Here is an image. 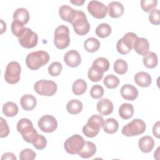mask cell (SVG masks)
Masks as SVG:
<instances>
[{
	"instance_id": "30",
	"label": "cell",
	"mask_w": 160,
	"mask_h": 160,
	"mask_svg": "<svg viewBox=\"0 0 160 160\" xmlns=\"http://www.w3.org/2000/svg\"><path fill=\"white\" fill-rule=\"evenodd\" d=\"M87 82L82 79H78L72 86V91L75 95H81L84 94L87 89Z\"/></svg>"
},
{
	"instance_id": "10",
	"label": "cell",
	"mask_w": 160,
	"mask_h": 160,
	"mask_svg": "<svg viewBox=\"0 0 160 160\" xmlns=\"http://www.w3.org/2000/svg\"><path fill=\"white\" fill-rule=\"evenodd\" d=\"M138 38V36L132 32H127L124 36L118 40L116 44V49L121 54H126L129 53L133 46L134 40Z\"/></svg>"
},
{
	"instance_id": "23",
	"label": "cell",
	"mask_w": 160,
	"mask_h": 160,
	"mask_svg": "<svg viewBox=\"0 0 160 160\" xmlns=\"http://www.w3.org/2000/svg\"><path fill=\"white\" fill-rule=\"evenodd\" d=\"M13 20L25 25L29 20V14L28 11L23 8H18L13 13Z\"/></svg>"
},
{
	"instance_id": "19",
	"label": "cell",
	"mask_w": 160,
	"mask_h": 160,
	"mask_svg": "<svg viewBox=\"0 0 160 160\" xmlns=\"http://www.w3.org/2000/svg\"><path fill=\"white\" fill-rule=\"evenodd\" d=\"M75 12L76 10L72 9L71 6L66 4L62 5L59 9V14L61 18L71 24L74 19Z\"/></svg>"
},
{
	"instance_id": "41",
	"label": "cell",
	"mask_w": 160,
	"mask_h": 160,
	"mask_svg": "<svg viewBox=\"0 0 160 160\" xmlns=\"http://www.w3.org/2000/svg\"><path fill=\"white\" fill-rule=\"evenodd\" d=\"M11 32L12 33L18 38L21 35L22 32L24 30V25L13 21L11 23Z\"/></svg>"
},
{
	"instance_id": "43",
	"label": "cell",
	"mask_w": 160,
	"mask_h": 160,
	"mask_svg": "<svg viewBox=\"0 0 160 160\" xmlns=\"http://www.w3.org/2000/svg\"><path fill=\"white\" fill-rule=\"evenodd\" d=\"M149 22L154 25H158L160 24V14L159 10L158 9H155L151 12H149Z\"/></svg>"
},
{
	"instance_id": "37",
	"label": "cell",
	"mask_w": 160,
	"mask_h": 160,
	"mask_svg": "<svg viewBox=\"0 0 160 160\" xmlns=\"http://www.w3.org/2000/svg\"><path fill=\"white\" fill-rule=\"evenodd\" d=\"M62 69V64L58 61L52 62L48 67V72L52 76H59Z\"/></svg>"
},
{
	"instance_id": "17",
	"label": "cell",
	"mask_w": 160,
	"mask_h": 160,
	"mask_svg": "<svg viewBox=\"0 0 160 160\" xmlns=\"http://www.w3.org/2000/svg\"><path fill=\"white\" fill-rule=\"evenodd\" d=\"M114 105L108 99H101L97 103V110L101 115L108 116L112 113Z\"/></svg>"
},
{
	"instance_id": "22",
	"label": "cell",
	"mask_w": 160,
	"mask_h": 160,
	"mask_svg": "<svg viewBox=\"0 0 160 160\" xmlns=\"http://www.w3.org/2000/svg\"><path fill=\"white\" fill-rule=\"evenodd\" d=\"M36 99L32 94L23 95L20 99V104L25 111H31L36 106Z\"/></svg>"
},
{
	"instance_id": "9",
	"label": "cell",
	"mask_w": 160,
	"mask_h": 160,
	"mask_svg": "<svg viewBox=\"0 0 160 160\" xmlns=\"http://www.w3.org/2000/svg\"><path fill=\"white\" fill-rule=\"evenodd\" d=\"M21 68L19 62L11 61L9 62L4 72L5 81L11 84H14L19 82Z\"/></svg>"
},
{
	"instance_id": "48",
	"label": "cell",
	"mask_w": 160,
	"mask_h": 160,
	"mask_svg": "<svg viewBox=\"0 0 160 160\" xmlns=\"http://www.w3.org/2000/svg\"><path fill=\"white\" fill-rule=\"evenodd\" d=\"M6 29V22H4L2 19H1V34H2Z\"/></svg>"
},
{
	"instance_id": "7",
	"label": "cell",
	"mask_w": 160,
	"mask_h": 160,
	"mask_svg": "<svg viewBox=\"0 0 160 160\" xmlns=\"http://www.w3.org/2000/svg\"><path fill=\"white\" fill-rule=\"evenodd\" d=\"M34 89L41 96H52L56 92L58 86L53 81L41 79L34 84Z\"/></svg>"
},
{
	"instance_id": "47",
	"label": "cell",
	"mask_w": 160,
	"mask_h": 160,
	"mask_svg": "<svg viewBox=\"0 0 160 160\" xmlns=\"http://www.w3.org/2000/svg\"><path fill=\"white\" fill-rule=\"evenodd\" d=\"M70 2L72 4L76 5V6H82L84 3L85 1L84 0H74V1L71 0V1H70Z\"/></svg>"
},
{
	"instance_id": "27",
	"label": "cell",
	"mask_w": 160,
	"mask_h": 160,
	"mask_svg": "<svg viewBox=\"0 0 160 160\" xmlns=\"http://www.w3.org/2000/svg\"><path fill=\"white\" fill-rule=\"evenodd\" d=\"M82 104L78 99L70 100L66 104L67 111L71 114H78L82 109Z\"/></svg>"
},
{
	"instance_id": "42",
	"label": "cell",
	"mask_w": 160,
	"mask_h": 160,
	"mask_svg": "<svg viewBox=\"0 0 160 160\" xmlns=\"http://www.w3.org/2000/svg\"><path fill=\"white\" fill-rule=\"evenodd\" d=\"M32 145L37 149H39V150L44 149L47 145L46 138L44 136L41 134H39L38 139L32 144Z\"/></svg>"
},
{
	"instance_id": "6",
	"label": "cell",
	"mask_w": 160,
	"mask_h": 160,
	"mask_svg": "<svg viewBox=\"0 0 160 160\" xmlns=\"http://www.w3.org/2000/svg\"><path fill=\"white\" fill-rule=\"evenodd\" d=\"M146 128V123L140 119H134L122 129V134L128 137L138 136L142 134Z\"/></svg>"
},
{
	"instance_id": "49",
	"label": "cell",
	"mask_w": 160,
	"mask_h": 160,
	"mask_svg": "<svg viewBox=\"0 0 160 160\" xmlns=\"http://www.w3.org/2000/svg\"><path fill=\"white\" fill-rule=\"evenodd\" d=\"M159 147H158V148H157V149H156V152H154V158H156V159H159Z\"/></svg>"
},
{
	"instance_id": "34",
	"label": "cell",
	"mask_w": 160,
	"mask_h": 160,
	"mask_svg": "<svg viewBox=\"0 0 160 160\" xmlns=\"http://www.w3.org/2000/svg\"><path fill=\"white\" fill-rule=\"evenodd\" d=\"M114 71L121 75L124 74L128 69V65L126 61L122 59H118L114 63Z\"/></svg>"
},
{
	"instance_id": "38",
	"label": "cell",
	"mask_w": 160,
	"mask_h": 160,
	"mask_svg": "<svg viewBox=\"0 0 160 160\" xmlns=\"http://www.w3.org/2000/svg\"><path fill=\"white\" fill-rule=\"evenodd\" d=\"M92 65L99 67L104 72H106L109 68V61L106 58H102V57H100V58H98L96 59L93 61Z\"/></svg>"
},
{
	"instance_id": "20",
	"label": "cell",
	"mask_w": 160,
	"mask_h": 160,
	"mask_svg": "<svg viewBox=\"0 0 160 160\" xmlns=\"http://www.w3.org/2000/svg\"><path fill=\"white\" fill-rule=\"evenodd\" d=\"M138 146L142 152L148 153L152 150L154 146V141L152 137L145 136L140 138L138 142Z\"/></svg>"
},
{
	"instance_id": "21",
	"label": "cell",
	"mask_w": 160,
	"mask_h": 160,
	"mask_svg": "<svg viewBox=\"0 0 160 160\" xmlns=\"http://www.w3.org/2000/svg\"><path fill=\"white\" fill-rule=\"evenodd\" d=\"M134 82L140 87L147 88L150 86L152 82L151 76L146 72H138L134 76Z\"/></svg>"
},
{
	"instance_id": "40",
	"label": "cell",
	"mask_w": 160,
	"mask_h": 160,
	"mask_svg": "<svg viewBox=\"0 0 160 160\" xmlns=\"http://www.w3.org/2000/svg\"><path fill=\"white\" fill-rule=\"evenodd\" d=\"M36 152L31 149H24L19 153L20 160H32L36 158Z\"/></svg>"
},
{
	"instance_id": "24",
	"label": "cell",
	"mask_w": 160,
	"mask_h": 160,
	"mask_svg": "<svg viewBox=\"0 0 160 160\" xmlns=\"http://www.w3.org/2000/svg\"><path fill=\"white\" fill-rule=\"evenodd\" d=\"M96 152V145L91 141H86L82 149L78 153L82 158H89L94 155Z\"/></svg>"
},
{
	"instance_id": "18",
	"label": "cell",
	"mask_w": 160,
	"mask_h": 160,
	"mask_svg": "<svg viewBox=\"0 0 160 160\" xmlns=\"http://www.w3.org/2000/svg\"><path fill=\"white\" fill-rule=\"evenodd\" d=\"M108 11L109 16L111 18H118L123 14L124 8L122 4L120 2L112 1L108 4Z\"/></svg>"
},
{
	"instance_id": "36",
	"label": "cell",
	"mask_w": 160,
	"mask_h": 160,
	"mask_svg": "<svg viewBox=\"0 0 160 160\" xmlns=\"http://www.w3.org/2000/svg\"><path fill=\"white\" fill-rule=\"evenodd\" d=\"M158 1L156 0H142L141 1V6L144 11L150 12L156 9Z\"/></svg>"
},
{
	"instance_id": "13",
	"label": "cell",
	"mask_w": 160,
	"mask_h": 160,
	"mask_svg": "<svg viewBox=\"0 0 160 160\" xmlns=\"http://www.w3.org/2000/svg\"><path fill=\"white\" fill-rule=\"evenodd\" d=\"M38 125L42 131L49 133L56 129L58 128V122L54 116L46 114L42 116L39 119Z\"/></svg>"
},
{
	"instance_id": "4",
	"label": "cell",
	"mask_w": 160,
	"mask_h": 160,
	"mask_svg": "<svg viewBox=\"0 0 160 160\" xmlns=\"http://www.w3.org/2000/svg\"><path fill=\"white\" fill-rule=\"evenodd\" d=\"M71 24L74 31L78 35L84 36L90 30V24L87 19L86 14L82 11L76 10L75 16Z\"/></svg>"
},
{
	"instance_id": "5",
	"label": "cell",
	"mask_w": 160,
	"mask_h": 160,
	"mask_svg": "<svg viewBox=\"0 0 160 160\" xmlns=\"http://www.w3.org/2000/svg\"><path fill=\"white\" fill-rule=\"evenodd\" d=\"M54 44L59 49L68 47L70 44L69 29L65 25H60L56 28L54 33Z\"/></svg>"
},
{
	"instance_id": "29",
	"label": "cell",
	"mask_w": 160,
	"mask_h": 160,
	"mask_svg": "<svg viewBox=\"0 0 160 160\" xmlns=\"http://www.w3.org/2000/svg\"><path fill=\"white\" fill-rule=\"evenodd\" d=\"M2 112L7 117H13L17 115L19 109L17 104L12 101L6 102L2 106Z\"/></svg>"
},
{
	"instance_id": "8",
	"label": "cell",
	"mask_w": 160,
	"mask_h": 160,
	"mask_svg": "<svg viewBox=\"0 0 160 160\" xmlns=\"http://www.w3.org/2000/svg\"><path fill=\"white\" fill-rule=\"evenodd\" d=\"M84 143L85 141L81 135L74 134L66 140L64 144V148L68 153L76 154L82 149Z\"/></svg>"
},
{
	"instance_id": "46",
	"label": "cell",
	"mask_w": 160,
	"mask_h": 160,
	"mask_svg": "<svg viewBox=\"0 0 160 160\" xmlns=\"http://www.w3.org/2000/svg\"><path fill=\"white\" fill-rule=\"evenodd\" d=\"M4 159H11V160H16V156L12 153V152H6L4 153L2 156L1 157V160H4Z\"/></svg>"
},
{
	"instance_id": "15",
	"label": "cell",
	"mask_w": 160,
	"mask_h": 160,
	"mask_svg": "<svg viewBox=\"0 0 160 160\" xmlns=\"http://www.w3.org/2000/svg\"><path fill=\"white\" fill-rule=\"evenodd\" d=\"M121 96L126 100L134 101L138 96V91L131 84H124L120 90Z\"/></svg>"
},
{
	"instance_id": "45",
	"label": "cell",
	"mask_w": 160,
	"mask_h": 160,
	"mask_svg": "<svg viewBox=\"0 0 160 160\" xmlns=\"http://www.w3.org/2000/svg\"><path fill=\"white\" fill-rule=\"evenodd\" d=\"M152 133L154 136L157 138H159L160 132H159V121H157L153 126L152 128Z\"/></svg>"
},
{
	"instance_id": "14",
	"label": "cell",
	"mask_w": 160,
	"mask_h": 160,
	"mask_svg": "<svg viewBox=\"0 0 160 160\" xmlns=\"http://www.w3.org/2000/svg\"><path fill=\"white\" fill-rule=\"evenodd\" d=\"M64 61L66 65L71 68L78 66L81 62V57L79 53L74 49L68 51L64 56Z\"/></svg>"
},
{
	"instance_id": "1",
	"label": "cell",
	"mask_w": 160,
	"mask_h": 160,
	"mask_svg": "<svg viewBox=\"0 0 160 160\" xmlns=\"http://www.w3.org/2000/svg\"><path fill=\"white\" fill-rule=\"evenodd\" d=\"M16 129L21 133L23 139L28 143L33 144L39 136L38 132L34 128L32 122L27 118L21 119L17 123Z\"/></svg>"
},
{
	"instance_id": "11",
	"label": "cell",
	"mask_w": 160,
	"mask_h": 160,
	"mask_svg": "<svg viewBox=\"0 0 160 160\" xmlns=\"http://www.w3.org/2000/svg\"><path fill=\"white\" fill-rule=\"evenodd\" d=\"M20 45L25 48L30 49L35 47L38 43V34L29 28H25L20 37L18 38Z\"/></svg>"
},
{
	"instance_id": "31",
	"label": "cell",
	"mask_w": 160,
	"mask_h": 160,
	"mask_svg": "<svg viewBox=\"0 0 160 160\" xmlns=\"http://www.w3.org/2000/svg\"><path fill=\"white\" fill-rule=\"evenodd\" d=\"M102 128L105 132L108 134H114L116 132L118 129L119 123L114 118H108L104 121Z\"/></svg>"
},
{
	"instance_id": "25",
	"label": "cell",
	"mask_w": 160,
	"mask_h": 160,
	"mask_svg": "<svg viewBox=\"0 0 160 160\" xmlns=\"http://www.w3.org/2000/svg\"><path fill=\"white\" fill-rule=\"evenodd\" d=\"M143 64L148 68H154L158 63V56L154 52L150 51L146 54L143 57Z\"/></svg>"
},
{
	"instance_id": "26",
	"label": "cell",
	"mask_w": 160,
	"mask_h": 160,
	"mask_svg": "<svg viewBox=\"0 0 160 160\" xmlns=\"http://www.w3.org/2000/svg\"><path fill=\"white\" fill-rule=\"evenodd\" d=\"M134 108L131 104L123 103L119 108V114L123 119H128L132 117Z\"/></svg>"
},
{
	"instance_id": "44",
	"label": "cell",
	"mask_w": 160,
	"mask_h": 160,
	"mask_svg": "<svg viewBox=\"0 0 160 160\" xmlns=\"http://www.w3.org/2000/svg\"><path fill=\"white\" fill-rule=\"evenodd\" d=\"M9 132V126L6 120H4L2 118H1V132L0 137L5 138L8 136Z\"/></svg>"
},
{
	"instance_id": "3",
	"label": "cell",
	"mask_w": 160,
	"mask_h": 160,
	"mask_svg": "<svg viewBox=\"0 0 160 160\" xmlns=\"http://www.w3.org/2000/svg\"><path fill=\"white\" fill-rule=\"evenodd\" d=\"M104 123V120L102 116L98 114L92 115L88 119L86 124L83 126L82 132L88 138H94L98 135Z\"/></svg>"
},
{
	"instance_id": "35",
	"label": "cell",
	"mask_w": 160,
	"mask_h": 160,
	"mask_svg": "<svg viewBox=\"0 0 160 160\" xmlns=\"http://www.w3.org/2000/svg\"><path fill=\"white\" fill-rule=\"evenodd\" d=\"M103 82L108 89H114L119 86V79L113 74H109L104 78Z\"/></svg>"
},
{
	"instance_id": "32",
	"label": "cell",
	"mask_w": 160,
	"mask_h": 160,
	"mask_svg": "<svg viewBox=\"0 0 160 160\" xmlns=\"http://www.w3.org/2000/svg\"><path fill=\"white\" fill-rule=\"evenodd\" d=\"M100 42L95 38H89L84 42L85 50L89 52H94L97 51L100 48Z\"/></svg>"
},
{
	"instance_id": "28",
	"label": "cell",
	"mask_w": 160,
	"mask_h": 160,
	"mask_svg": "<svg viewBox=\"0 0 160 160\" xmlns=\"http://www.w3.org/2000/svg\"><path fill=\"white\" fill-rule=\"evenodd\" d=\"M104 71L98 66H92L89 69L88 76V78L92 82H98L103 77Z\"/></svg>"
},
{
	"instance_id": "39",
	"label": "cell",
	"mask_w": 160,
	"mask_h": 160,
	"mask_svg": "<svg viewBox=\"0 0 160 160\" xmlns=\"http://www.w3.org/2000/svg\"><path fill=\"white\" fill-rule=\"evenodd\" d=\"M104 92V88L99 84L94 85L90 90V95L94 99H99L102 98Z\"/></svg>"
},
{
	"instance_id": "33",
	"label": "cell",
	"mask_w": 160,
	"mask_h": 160,
	"mask_svg": "<svg viewBox=\"0 0 160 160\" xmlns=\"http://www.w3.org/2000/svg\"><path fill=\"white\" fill-rule=\"evenodd\" d=\"M111 32V27L107 23L100 24L96 28V34L101 38H104L109 36Z\"/></svg>"
},
{
	"instance_id": "2",
	"label": "cell",
	"mask_w": 160,
	"mask_h": 160,
	"mask_svg": "<svg viewBox=\"0 0 160 160\" xmlns=\"http://www.w3.org/2000/svg\"><path fill=\"white\" fill-rule=\"evenodd\" d=\"M49 55L44 51H37L30 52L26 58V64L31 70H37L46 65L49 60Z\"/></svg>"
},
{
	"instance_id": "12",
	"label": "cell",
	"mask_w": 160,
	"mask_h": 160,
	"mask_svg": "<svg viewBox=\"0 0 160 160\" xmlns=\"http://www.w3.org/2000/svg\"><path fill=\"white\" fill-rule=\"evenodd\" d=\"M87 8L88 12L97 19L104 18L108 12V7L103 3L96 0L89 2Z\"/></svg>"
},
{
	"instance_id": "16",
	"label": "cell",
	"mask_w": 160,
	"mask_h": 160,
	"mask_svg": "<svg viewBox=\"0 0 160 160\" xmlns=\"http://www.w3.org/2000/svg\"><path fill=\"white\" fill-rule=\"evenodd\" d=\"M132 48L138 54L144 56L149 52V44L146 38L138 37L134 41Z\"/></svg>"
}]
</instances>
